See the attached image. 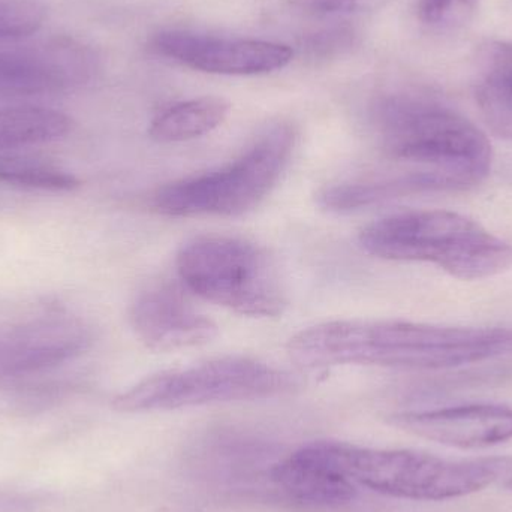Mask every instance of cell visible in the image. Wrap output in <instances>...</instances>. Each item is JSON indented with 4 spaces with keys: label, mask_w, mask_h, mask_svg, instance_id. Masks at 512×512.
<instances>
[{
    "label": "cell",
    "mask_w": 512,
    "mask_h": 512,
    "mask_svg": "<svg viewBox=\"0 0 512 512\" xmlns=\"http://www.w3.org/2000/svg\"><path fill=\"white\" fill-rule=\"evenodd\" d=\"M71 117L42 107L0 108V153L62 140L71 132Z\"/></svg>",
    "instance_id": "17"
},
{
    "label": "cell",
    "mask_w": 512,
    "mask_h": 512,
    "mask_svg": "<svg viewBox=\"0 0 512 512\" xmlns=\"http://www.w3.org/2000/svg\"><path fill=\"white\" fill-rule=\"evenodd\" d=\"M507 487L512 492V474L508 475Z\"/></svg>",
    "instance_id": "24"
},
{
    "label": "cell",
    "mask_w": 512,
    "mask_h": 512,
    "mask_svg": "<svg viewBox=\"0 0 512 512\" xmlns=\"http://www.w3.org/2000/svg\"><path fill=\"white\" fill-rule=\"evenodd\" d=\"M129 321L138 339L158 352L182 351L207 345L218 336V325L198 312L171 285L143 289L132 301Z\"/></svg>",
    "instance_id": "11"
},
{
    "label": "cell",
    "mask_w": 512,
    "mask_h": 512,
    "mask_svg": "<svg viewBox=\"0 0 512 512\" xmlns=\"http://www.w3.org/2000/svg\"><path fill=\"white\" fill-rule=\"evenodd\" d=\"M331 468L351 483L409 501H450L474 495L512 471L510 457L450 460L409 450H372L318 442Z\"/></svg>",
    "instance_id": "4"
},
{
    "label": "cell",
    "mask_w": 512,
    "mask_h": 512,
    "mask_svg": "<svg viewBox=\"0 0 512 512\" xmlns=\"http://www.w3.org/2000/svg\"><path fill=\"white\" fill-rule=\"evenodd\" d=\"M286 351L301 369H453L512 354V330L336 319L301 330L289 339Z\"/></svg>",
    "instance_id": "1"
},
{
    "label": "cell",
    "mask_w": 512,
    "mask_h": 512,
    "mask_svg": "<svg viewBox=\"0 0 512 512\" xmlns=\"http://www.w3.org/2000/svg\"><path fill=\"white\" fill-rule=\"evenodd\" d=\"M271 477L288 495L306 504H346L357 493L354 483L331 468L316 442L277 463Z\"/></svg>",
    "instance_id": "13"
},
{
    "label": "cell",
    "mask_w": 512,
    "mask_h": 512,
    "mask_svg": "<svg viewBox=\"0 0 512 512\" xmlns=\"http://www.w3.org/2000/svg\"><path fill=\"white\" fill-rule=\"evenodd\" d=\"M44 6L36 0H0V42L26 38L41 29Z\"/></svg>",
    "instance_id": "19"
},
{
    "label": "cell",
    "mask_w": 512,
    "mask_h": 512,
    "mask_svg": "<svg viewBox=\"0 0 512 512\" xmlns=\"http://www.w3.org/2000/svg\"><path fill=\"white\" fill-rule=\"evenodd\" d=\"M391 423L418 438L460 450H481L512 441V408L492 403L402 412L393 415Z\"/></svg>",
    "instance_id": "12"
},
{
    "label": "cell",
    "mask_w": 512,
    "mask_h": 512,
    "mask_svg": "<svg viewBox=\"0 0 512 512\" xmlns=\"http://www.w3.org/2000/svg\"><path fill=\"white\" fill-rule=\"evenodd\" d=\"M230 110V102L218 96L177 102L152 120L149 135L162 144L195 140L218 129L227 120Z\"/></svg>",
    "instance_id": "16"
},
{
    "label": "cell",
    "mask_w": 512,
    "mask_h": 512,
    "mask_svg": "<svg viewBox=\"0 0 512 512\" xmlns=\"http://www.w3.org/2000/svg\"><path fill=\"white\" fill-rule=\"evenodd\" d=\"M363 251L388 261L426 262L460 280H481L512 268V245L448 210L388 216L358 234Z\"/></svg>",
    "instance_id": "3"
},
{
    "label": "cell",
    "mask_w": 512,
    "mask_h": 512,
    "mask_svg": "<svg viewBox=\"0 0 512 512\" xmlns=\"http://www.w3.org/2000/svg\"><path fill=\"white\" fill-rule=\"evenodd\" d=\"M478 66L475 99L481 117L493 134L512 141V42H489Z\"/></svg>",
    "instance_id": "15"
},
{
    "label": "cell",
    "mask_w": 512,
    "mask_h": 512,
    "mask_svg": "<svg viewBox=\"0 0 512 512\" xmlns=\"http://www.w3.org/2000/svg\"><path fill=\"white\" fill-rule=\"evenodd\" d=\"M373 123L390 158L430 167L453 180L457 189L471 188L489 176V138L471 120L439 102L388 96L376 104Z\"/></svg>",
    "instance_id": "2"
},
{
    "label": "cell",
    "mask_w": 512,
    "mask_h": 512,
    "mask_svg": "<svg viewBox=\"0 0 512 512\" xmlns=\"http://www.w3.org/2000/svg\"><path fill=\"white\" fill-rule=\"evenodd\" d=\"M0 183L15 188L51 192L74 191L80 186V180L74 174L50 162L6 155H0Z\"/></svg>",
    "instance_id": "18"
},
{
    "label": "cell",
    "mask_w": 512,
    "mask_h": 512,
    "mask_svg": "<svg viewBox=\"0 0 512 512\" xmlns=\"http://www.w3.org/2000/svg\"><path fill=\"white\" fill-rule=\"evenodd\" d=\"M478 0H420L418 12L427 24H454L468 18Z\"/></svg>",
    "instance_id": "21"
},
{
    "label": "cell",
    "mask_w": 512,
    "mask_h": 512,
    "mask_svg": "<svg viewBox=\"0 0 512 512\" xmlns=\"http://www.w3.org/2000/svg\"><path fill=\"white\" fill-rule=\"evenodd\" d=\"M95 72V54L77 44L0 51V99L56 95L87 83Z\"/></svg>",
    "instance_id": "10"
},
{
    "label": "cell",
    "mask_w": 512,
    "mask_h": 512,
    "mask_svg": "<svg viewBox=\"0 0 512 512\" xmlns=\"http://www.w3.org/2000/svg\"><path fill=\"white\" fill-rule=\"evenodd\" d=\"M433 191H457L453 180L433 171H414L376 182L343 183L325 188L318 195L319 206L330 212L346 213L378 206L397 198Z\"/></svg>",
    "instance_id": "14"
},
{
    "label": "cell",
    "mask_w": 512,
    "mask_h": 512,
    "mask_svg": "<svg viewBox=\"0 0 512 512\" xmlns=\"http://www.w3.org/2000/svg\"><path fill=\"white\" fill-rule=\"evenodd\" d=\"M297 132L286 120L265 126L251 146L228 164L162 186L152 206L168 218H237L268 197L288 167Z\"/></svg>",
    "instance_id": "5"
},
{
    "label": "cell",
    "mask_w": 512,
    "mask_h": 512,
    "mask_svg": "<svg viewBox=\"0 0 512 512\" xmlns=\"http://www.w3.org/2000/svg\"><path fill=\"white\" fill-rule=\"evenodd\" d=\"M355 38L357 35L351 27H328L304 36L300 48L310 59H331L348 51L355 44Z\"/></svg>",
    "instance_id": "20"
},
{
    "label": "cell",
    "mask_w": 512,
    "mask_h": 512,
    "mask_svg": "<svg viewBox=\"0 0 512 512\" xmlns=\"http://www.w3.org/2000/svg\"><path fill=\"white\" fill-rule=\"evenodd\" d=\"M152 50L194 71L228 77H258L286 68L294 50L279 42L225 38L188 30H165L153 36Z\"/></svg>",
    "instance_id": "8"
},
{
    "label": "cell",
    "mask_w": 512,
    "mask_h": 512,
    "mask_svg": "<svg viewBox=\"0 0 512 512\" xmlns=\"http://www.w3.org/2000/svg\"><path fill=\"white\" fill-rule=\"evenodd\" d=\"M38 501L26 493L0 492V512H33Z\"/></svg>",
    "instance_id": "23"
},
{
    "label": "cell",
    "mask_w": 512,
    "mask_h": 512,
    "mask_svg": "<svg viewBox=\"0 0 512 512\" xmlns=\"http://www.w3.org/2000/svg\"><path fill=\"white\" fill-rule=\"evenodd\" d=\"M367 0H288V5L300 14L312 18H331L361 11Z\"/></svg>",
    "instance_id": "22"
},
{
    "label": "cell",
    "mask_w": 512,
    "mask_h": 512,
    "mask_svg": "<svg viewBox=\"0 0 512 512\" xmlns=\"http://www.w3.org/2000/svg\"><path fill=\"white\" fill-rule=\"evenodd\" d=\"M90 340L89 327L65 313L0 325V381L56 369L83 354Z\"/></svg>",
    "instance_id": "9"
},
{
    "label": "cell",
    "mask_w": 512,
    "mask_h": 512,
    "mask_svg": "<svg viewBox=\"0 0 512 512\" xmlns=\"http://www.w3.org/2000/svg\"><path fill=\"white\" fill-rule=\"evenodd\" d=\"M300 388L292 373L249 357H222L156 373L113 400L120 412L171 411L283 396Z\"/></svg>",
    "instance_id": "7"
},
{
    "label": "cell",
    "mask_w": 512,
    "mask_h": 512,
    "mask_svg": "<svg viewBox=\"0 0 512 512\" xmlns=\"http://www.w3.org/2000/svg\"><path fill=\"white\" fill-rule=\"evenodd\" d=\"M180 280L209 303L252 318H276L288 304L274 256L251 240L203 236L176 256Z\"/></svg>",
    "instance_id": "6"
}]
</instances>
